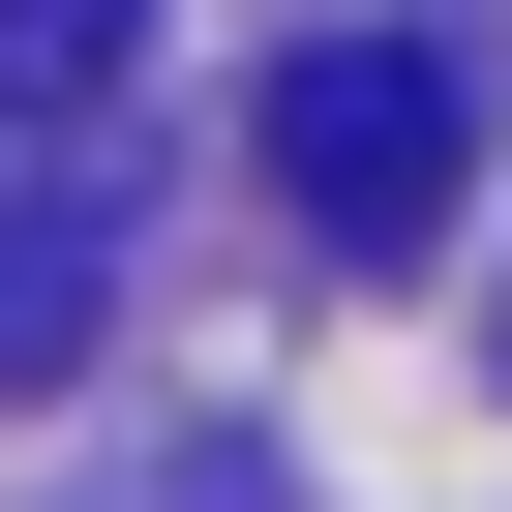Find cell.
Instances as JSON below:
<instances>
[{"instance_id":"obj_1","label":"cell","mask_w":512,"mask_h":512,"mask_svg":"<svg viewBox=\"0 0 512 512\" xmlns=\"http://www.w3.org/2000/svg\"><path fill=\"white\" fill-rule=\"evenodd\" d=\"M452 181H482V91H452L422 31H302V61H272V211H302V241L392 272V241H452Z\"/></svg>"},{"instance_id":"obj_2","label":"cell","mask_w":512,"mask_h":512,"mask_svg":"<svg viewBox=\"0 0 512 512\" xmlns=\"http://www.w3.org/2000/svg\"><path fill=\"white\" fill-rule=\"evenodd\" d=\"M91 302H121L91 181H0V392H61V362H91Z\"/></svg>"},{"instance_id":"obj_3","label":"cell","mask_w":512,"mask_h":512,"mask_svg":"<svg viewBox=\"0 0 512 512\" xmlns=\"http://www.w3.org/2000/svg\"><path fill=\"white\" fill-rule=\"evenodd\" d=\"M121 31H151V0H0V121H91V91H121Z\"/></svg>"}]
</instances>
